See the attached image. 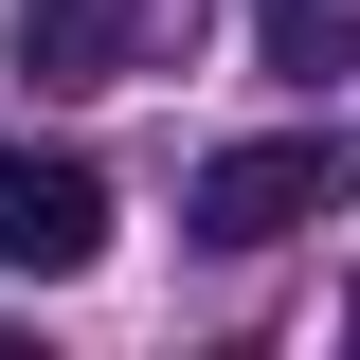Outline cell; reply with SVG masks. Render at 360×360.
<instances>
[{"mask_svg":"<svg viewBox=\"0 0 360 360\" xmlns=\"http://www.w3.org/2000/svg\"><path fill=\"white\" fill-rule=\"evenodd\" d=\"M342 198H360V144H342V127H288V144H217L180 217L217 234V252H270V234H307V217H342Z\"/></svg>","mask_w":360,"mask_h":360,"instance_id":"1","label":"cell"},{"mask_svg":"<svg viewBox=\"0 0 360 360\" xmlns=\"http://www.w3.org/2000/svg\"><path fill=\"white\" fill-rule=\"evenodd\" d=\"M90 252H108V162L90 144H0V270L72 288Z\"/></svg>","mask_w":360,"mask_h":360,"instance_id":"2","label":"cell"},{"mask_svg":"<svg viewBox=\"0 0 360 360\" xmlns=\"http://www.w3.org/2000/svg\"><path fill=\"white\" fill-rule=\"evenodd\" d=\"M180 37H198V0H18V72H54V90H127Z\"/></svg>","mask_w":360,"mask_h":360,"instance_id":"3","label":"cell"},{"mask_svg":"<svg viewBox=\"0 0 360 360\" xmlns=\"http://www.w3.org/2000/svg\"><path fill=\"white\" fill-rule=\"evenodd\" d=\"M252 37H270V72H342L360 54V0H252Z\"/></svg>","mask_w":360,"mask_h":360,"instance_id":"4","label":"cell"}]
</instances>
